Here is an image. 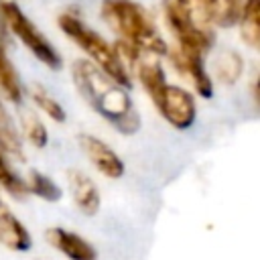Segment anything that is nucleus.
Listing matches in <instances>:
<instances>
[{
	"label": "nucleus",
	"instance_id": "obj_1",
	"mask_svg": "<svg viewBox=\"0 0 260 260\" xmlns=\"http://www.w3.org/2000/svg\"><path fill=\"white\" fill-rule=\"evenodd\" d=\"M71 77L79 95L108 120L120 134H134L140 128V116L130 100L126 87L118 85L91 61L79 59L71 67Z\"/></svg>",
	"mask_w": 260,
	"mask_h": 260
},
{
	"label": "nucleus",
	"instance_id": "obj_12",
	"mask_svg": "<svg viewBox=\"0 0 260 260\" xmlns=\"http://www.w3.org/2000/svg\"><path fill=\"white\" fill-rule=\"evenodd\" d=\"M185 18L199 30H209L217 20V0H175Z\"/></svg>",
	"mask_w": 260,
	"mask_h": 260
},
{
	"label": "nucleus",
	"instance_id": "obj_5",
	"mask_svg": "<svg viewBox=\"0 0 260 260\" xmlns=\"http://www.w3.org/2000/svg\"><path fill=\"white\" fill-rule=\"evenodd\" d=\"M152 104L156 106V110L160 112V116L177 130H187L193 126L195 118H197V108H195V100L193 95L179 87V85H171L167 83L154 98Z\"/></svg>",
	"mask_w": 260,
	"mask_h": 260
},
{
	"label": "nucleus",
	"instance_id": "obj_21",
	"mask_svg": "<svg viewBox=\"0 0 260 260\" xmlns=\"http://www.w3.org/2000/svg\"><path fill=\"white\" fill-rule=\"evenodd\" d=\"M219 2V10H217V26H232L240 20L242 8L246 0H217Z\"/></svg>",
	"mask_w": 260,
	"mask_h": 260
},
{
	"label": "nucleus",
	"instance_id": "obj_4",
	"mask_svg": "<svg viewBox=\"0 0 260 260\" xmlns=\"http://www.w3.org/2000/svg\"><path fill=\"white\" fill-rule=\"evenodd\" d=\"M0 10L6 28L16 35L22 45L49 69H61V55L55 51V47L43 37V32L28 20V16L22 12V8L14 0H0Z\"/></svg>",
	"mask_w": 260,
	"mask_h": 260
},
{
	"label": "nucleus",
	"instance_id": "obj_18",
	"mask_svg": "<svg viewBox=\"0 0 260 260\" xmlns=\"http://www.w3.org/2000/svg\"><path fill=\"white\" fill-rule=\"evenodd\" d=\"M30 98H32V102L37 104V108H39L41 112H45L53 122H57V124L65 122L67 114H65V110H63V106H61L43 85L35 83V85L30 87Z\"/></svg>",
	"mask_w": 260,
	"mask_h": 260
},
{
	"label": "nucleus",
	"instance_id": "obj_2",
	"mask_svg": "<svg viewBox=\"0 0 260 260\" xmlns=\"http://www.w3.org/2000/svg\"><path fill=\"white\" fill-rule=\"evenodd\" d=\"M102 16L112 30L118 32L122 43L136 47L142 53L167 55V43L158 35L150 14L134 0H104Z\"/></svg>",
	"mask_w": 260,
	"mask_h": 260
},
{
	"label": "nucleus",
	"instance_id": "obj_10",
	"mask_svg": "<svg viewBox=\"0 0 260 260\" xmlns=\"http://www.w3.org/2000/svg\"><path fill=\"white\" fill-rule=\"evenodd\" d=\"M67 185L73 197V203L83 215H95L100 211V191L93 183V179L79 169H69L67 171Z\"/></svg>",
	"mask_w": 260,
	"mask_h": 260
},
{
	"label": "nucleus",
	"instance_id": "obj_20",
	"mask_svg": "<svg viewBox=\"0 0 260 260\" xmlns=\"http://www.w3.org/2000/svg\"><path fill=\"white\" fill-rule=\"evenodd\" d=\"M0 187H4L12 197L22 199L28 191H26V183L10 169V165L6 162L4 154L0 152Z\"/></svg>",
	"mask_w": 260,
	"mask_h": 260
},
{
	"label": "nucleus",
	"instance_id": "obj_15",
	"mask_svg": "<svg viewBox=\"0 0 260 260\" xmlns=\"http://www.w3.org/2000/svg\"><path fill=\"white\" fill-rule=\"evenodd\" d=\"M244 71V59L236 51H223L215 59V77L225 85H234Z\"/></svg>",
	"mask_w": 260,
	"mask_h": 260
},
{
	"label": "nucleus",
	"instance_id": "obj_9",
	"mask_svg": "<svg viewBox=\"0 0 260 260\" xmlns=\"http://www.w3.org/2000/svg\"><path fill=\"white\" fill-rule=\"evenodd\" d=\"M47 242L69 260H98L95 248L79 234L65 228H49L45 232Z\"/></svg>",
	"mask_w": 260,
	"mask_h": 260
},
{
	"label": "nucleus",
	"instance_id": "obj_6",
	"mask_svg": "<svg viewBox=\"0 0 260 260\" xmlns=\"http://www.w3.org/2000/svg\"><path fill=\"white\" fill-rule=\"evenodd\" d=\"M165 16H167V24L173 30L175 39H177V47L187 49V51H197V53H207L213 45V35L211 30H199L195 28L185 14L179 10L175 0H165Z\"/></svg>",
	"mask_w": 260,
	"mask_h": 260
},
{
	"label": "nucleus",
	"instance_id": "obj_14",
	"mask_svg": "<svg viewBox=\"0 0 260 260\" xmlns=\"http://www.w3.org/2000/svg\"><path fill=\"white\" fill-rule=\"evenodd\" d=\"M0 152L2 154H12L18 160H24V152H22V142L18 138V132L6 112V108L0 102Z\"/></svg>",
	"mask_w": 260,
	"mask_h": 260
},
{
	"label": "nucleus",
	"instance_id": "obj_13",
	"mask_svg": "<svg viewBox=\"0 0 260 260\" xmlns=\"http://www.w3.org/2000/svg\"><path fill=\"white\" fill-rule=\"evenodd\" d=\"M258 14H260V4L258 0H246L242 14H240V37L250 49H258L260 41V26H258Z\"/></svg>",
	"mask_w": 260,
	"mask_h": 260
},
{
	"label": "nucleus",
	"instance_id": "obj_22",
	"mask_svg": "<svg viewBox=\"0 0 260 260\" xmlns=\"http://www.w3.org/2000/svg\"><path fill=\"white\" fill-rule=\"evenodd\" d=\"M6 35V24H4V18H2V10H0V37Z\"/></svg>",
	"mask_w": 260,
	"mask_h": 260
},
{
	"label": "nucleus",
	"instance_id": "obj_17",
	"mask_svg": "<svg viewBox=\"0 0 260 260\" xmlns=\"http://www.w3.org/2000/svg\"><path fill=\"white\" fill-rule=\"evenodd\" d=\"M26 191L37 195L39 199L43 201H49V203H57L61 197H63V191L61 187L47 175H43L41 171H30L28 173V181H26Z\"/></svg>",
	"mask_w": 260,
	"mask_h": 260
},
{
	"label": "nucleus",
	"instance_id": "obj_8",
	"mask_svg": "<svg viewBox=\"0 0 260 260\" xmlns=\"http://www.w3.org/2000/svg\"><path fill=\"white\" fill-rule=\"evenodd\" d=\"M171 55V61L175 63V67L189 75L197 93L201 98H211L213 95V81L209 77V73L205 71V65H203V53H197V51H187V49H181V47H175L173 51H167Z\"/></svg>",
	"mask_w": 260,
	"mask_h": 260
},
{
	"label": "nucleus",
	"instance_id": "obj_3",
	"mask_svg": "<svg viewBox=\"0 0 260 260\" xmlns=\"http://www.w3.org/2000/svg\"><path fill=\"white\" fill-rule=\"evenodd\" d=\"M59 28L89 57V61L104 71L110 79H114L118 85L128 87L130 85V75L126 65L122 63L118 51L114 45H110L102 35H98L95 30H91L83 20H79L75 14L71 12H63L57 18Z\"/></svg>",
	"mask_w": 260,
	"mask_h": 260
},
{
	"label": "nucleus",
	"instance_id": "obj_7",
	"mask_svg": "<svg viewBox=\"0 0 260 260\" xmlns=\"http://www.w3.org/2000/svg\"><path fill=\"white\" fill-rule=\"evenodd\" d=\"M79 148L87 156V160L108 179H120L124 175V162L122 158L98 136L91 134H79L77 136Z\"/></svg>",
	"mask_w": 260,
	"mask_h": 260
},
{
	"label": "nucleus",
	"instance_id": "obj_11",
	"mask_svg": "<svg viewBox=\"0 0 260 260\" xmlns=\"http://www.w3.org/2000/svg\"><path fill=\"white\" fill-rule=\"evenodd\" d=\"M0 244H4L12 252H28L32 248V238L22 221L10 213L8 209L0 207Z\"/></svg>",
	"mask_w": 260,
	"mask_h": 260
},
{
	"label": "nucleus",
	"instance_id": "obj_23",
	"mask_svg": "<svg viewBox=\"0 0 260 260\" xmlns=\"http://www.w3.org/2000/svg\"><path fill=\"white\" fill-rule=\"evenodd\" d=\"M0 207H2V201H0Z\"/></svg>",
	"mask_w": 260,
	"mask_h": 260
},
{
	"label": "nucleus",
	"instance_id": "obj_16",
	"mask_svg": "<svg viewBox=\"0 0 260 260\" xmlns=\"http://www.w3.org/2000/svg\"><path fill=\"white\" fill-rule=\"evenodd\" d=\"M0 91L14 104H18L20 98H22V87H20L18 73L12 67V63L6 55V51L2 49V45H0Z\"/></svg>",
	"mask_w": 260,
	"mask_h": 260
},
{
	"label": "nucleus",
	"instance_id": "obj_19",
	"mask_svg": "<svg viewBox=\"0 0 260 260\" xmlns=\"http://www.w3.org/2000/svg\"><path fill=\"white\" fill-rule=\"evenodd\" d=\"M20 124H22V132L26 136V140L35 146V148H45L49 142V132L45 128V124L41 122V118L32 112H22L20 116Z\"/></svg>",
	"mask_w": 260,
	"mask_h": 260
}]
</instances>
